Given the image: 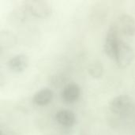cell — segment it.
<instances>
[{
  "instance_id": "6da1fadb",
  "label": "cell",
  "mask_w": 135,
  "mask_h": 135,
  "mask_svg": "<svg viewBox=\"0 0 135 135\" xmlns=\"http://www.w3.org/2000/svg\"><path fill=\"white\" fill-rule=\"evenodd\" d=\"M108 107L112 113L121 116L133 117L135 115L134 101L127 95L115 97L110 101Z\"/></svg>"
},
{
  "instance_id": "7a4b0ae2",
  "label": "cell",
  "mask_w": 135,
  "mask_h": 135,
  "mask_svg": "<svg viewBox=\"0 0 135 135\" xmlns=\"http://www.w3.org/2000/svg\"><path fill=\"white\" fill-rule=\"evenodd\" d=\"M21 9L36 17L46 18L51 14V5L44 0H26L21 4Z\"/></svg>"
},
{
  "instance_id": "3957f363",
  "label": "cell",
  "mask_w": 135,
  "mask_h": 135,
  "mask_svg": "<svg viewBox=\"0 0 135 135\" xmlns=\"http://www.w3.org/2000/svg\"><path fill=\"white\" fill-rule=\"evenodd\" d=\"M119 31L115 25V24L112 25L108 30L104 40V49L107 55H108L111 59H115V53L118 48V46L121 41L119 39Z\"/></svg>"
},
{
  "instance_id": "277c9868",
  "label": "cell",
  "mask_w": 135,
  "mask_h": 135,
  "mask_svg": "<svg viewBox=\"0 0 135 135\" xmlns=\"http://www.w3.org/2000/svg\"><path fill=\"white\" fill-rule=\"evenodd\" d=\"M134 58V53L132 47L126 42L121 40L115 56L116 64L120 68L128 67L133 62Z\"/></svg>"
},
{
  "instance_id": "5b68a950",
  "label": "cell",
  "mask_w": 135,
  "mask_h": 135,
  "mask_svg": "<svg viewBox=\"0 0 135 135\" xmlns=\"http://www.w3.org/2000/svg\"><path fill=\"white\" fill-rule=\"evenodd\" d=\"M115 25L119 32L125 36H133L135 35V20L129 14H123L119 16Z\"/></svg>"
},
{
  "instance_id": "8992f818",
  "label": "cell",
  "mask_w": 135,
  "mask_h": 135,
  "mask_svg": "<svg viewBox=\"0 0 135 135\" xmlns=\"http://www.w3.org/2000/svg\"><path fill=\"white\" fill-rule=\"evenodd\" d=\"M81 87L76 83L67 84L62 89L61 96L66 103H74L77 101L81 96Z\"/></svg>"
},
{
  "instance_id": "52a82bcc",
  "label": "cell",
  "mask_w": 135,
  "mask_h": 135,
  "mask_svg": "<svg viewBox=\"0 0 135 135\" xmlns=\"http://www.w3.org/2000/svg\"><path fill=\"white\" fill-rule=\"evenodd\" d=\"M9 69L16 73L24 71L28 66V58L27 55L20 54L14 55L8 62Z\"/></svg>"
},
{
  "instance_id": "ba28073f",
  "label": "cell",
  "mask_w": 135,
  "mask_h": 135,
  "mask_svg": "<svg viewBox=\"0 0 135 135\" xmlns=\"http://www.w3.org/2000/svg\"><path fill=\"white\" fill-rule=\"evenodd\" d=\"M53 97H54V93L52 90L45 88L37 91L34 94L32 100L34 104H36L38 106H45L51 102Z\"/></svg>"
},
{
  "instance_id": "9c48e42d",
  "label": "cell",
  "mask_w": 135,
  "mask_h": 135,
  "mask_svg": "<svg viewBox=\"0 0 135 135\" xmlns=\"http://www.w3.org/2000/svg\"><path fill=\"white\" fill-rule=\"evenodd\" d=\"M55 120L63 127H70L75 124L76 116L70 110H61L55 114Z\"/></svg>"
},
{
  "instance_id": "30bf717a",
  "label": "cell",
  "mask_w": 135,
  "mask_h": 135,
  "mask_svg": "<svg viewBox=\"0 0 135 135\" xmlns=\"http://www.w3.org/2000/svg\"><path fill=\"white\" fill-rule=\"evenodd\" d=\"M88 72L94 78H100L103 74V66L99 62L91 63L88 68Z\"/></svg>"
}]
</instances>
